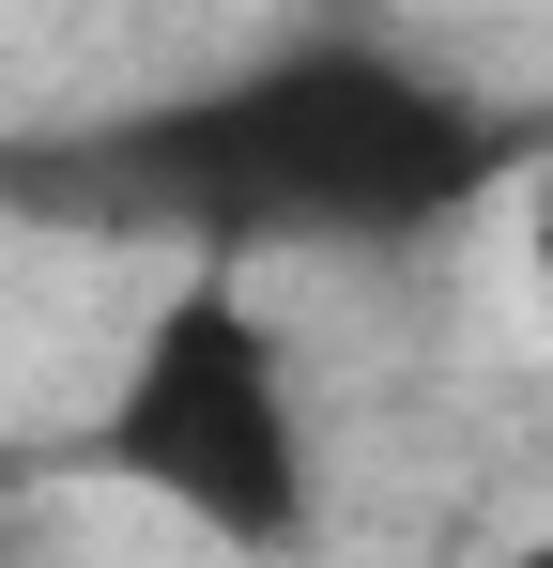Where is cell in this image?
I'll list each match as a JSON object with an SVG mask.
<instances>
[{
  "instance_id": "3",
  "label": "cell",
  "mask_w": 553,
  "mask_h": 568,
  "mask_svg": "<svg viewBox=\"0 0 553 568\" xmlns=\"http://www.w3.org/2000/svg\"><path fill=\"white\" fill-rule=\"evenodd\" d=\"M476 568H553V507H539V523H523V538H492V554H476Z\"/></svg>"
},
{
  "instance_id": "1",
  "label": "cell",
  "mask_w": 553,
  "mask_h": 568,
  "mask_svg": "<svg viewBox=\"0 0 553 568\" xmlns=\"http://www.w3.org/2000/svg\"><path fill=\"white\" fill-rule=\"evenodd\" d=\"M123 185L200 231V262H247V246H384V231H431L446 200L492 185V123L369 47V31H308L262 47L247 78L184 93L170 123H139Z\"/></svg>"
},
{
  "instance_id": "4",
  "label": "cell",
  "mask_w": 553,
  "mask_h": 568,
  "mask_svg": "<svg viewBox=\"0 0 553 568\" xmlns=\"http://www.w3.org/2000/svg\"><path fill=\"white\" fill-rule=\"evenodd\" d=\"M539 262H553V246H539Z\"/></svg>"
},
{
  "instance_id": "2",
  "label": "cell",
  "mask_w": 553,
  "mask_h": 568,
  "mask_svg": "<svg viewBox=\"0 0 553 568\" xmlns=\"http://www.w3.org/2000/svg\"><path fill=\"white\" fill-rule=\"evenodd\" d=\"M92 476L184 523L200 554L292 568L323 538V399L247 262H184L92 399Z\"/></svg>"
}]
</instances>
